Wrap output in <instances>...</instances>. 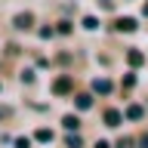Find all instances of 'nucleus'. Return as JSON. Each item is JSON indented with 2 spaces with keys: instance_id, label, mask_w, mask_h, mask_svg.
Returning <instances> with one entry per match:
<instances>
[{
  "instance_id": "nucleus-1",
  "label": "nucleus",
  "mask_w": 148,
  "mask_h": 148,
  "mask_svg": "<svg viewBox=\"0 0 148 148\" xmlns=\"http://www.w3.org/2000/svg\"><path fill=\"white\" fill-rule=\"evenodd\" d=\"M71 86H74V80L68 77V74H62V77L53 83V92H56V96H68V92H71Z\"/></svg>"
},
{
  "instance_id": "nucleus-2",
  "label": "nucleus",
  "mask_w": 148,
  "mask_h": 148,
  "mask_svg": "<svg viewBox=\"0 0 148 148\" xmlns=\"http://www.w3.org/2000/svg\"><path fill=\"white\" fill-rule=\"evenodd\" d=\"M31 22H34V16H31V12H18V16L12 18V28L25 31V28H31Z\"/></svg>"
},
{
  "instance_id": "nucleus-3",
  "label": "nucleus",
  "mask_w": 148,
  "mask_h": 148,
  "mask_svg": "<svg viewBox=\"0 0 148 148\" xmlns=\"http://www.w3.org/2000/svg\"><path fill=\"white\" fill-rule=\"evenodd\" d=\"M120 120H123V114H120V111H114V108L105 111V127H120Z\"/></svg>"
},
{
  "instance_id": "nucleus-4",
  "label": "nucleus",
  "mask_w": 148,
  "mask_h": 148,
  "mask_svg": "<svg viewBox=\"0 0 148 148\" xmlns=\"http://www.w3.org/2000/svg\"><path fill=\"white\" fill-rule=\"evenodd\" d=\"M92 90L102 92V96H108V92H111V80H105V77H96V80H92Z\"/></svg>"
},
{
  "instance_id": "nucleus-5",
  "label": "nucleus",
  "mask_w": 148,
  "mask_h": 148,
  "mask_svg": "<svg viewBox=\"0 0 148 148\" xmlns=\"http://www.w3.org/2000/svg\"><path fill=\"white\" fill-rule=\"evenodd\" d=\"M114 28H117V31H136V18H117V22H114Z\"/></svg>"
},
{
  "instance_id": "nucleus-6",
  "label": "nucleus",
  "mask_w": 148,
  "mask_h": 148,
  "mask_svg": "<svg viewBox=\"0 0 148 148\" xmlns=\"http://www.w3.org/2000/svg\"><path fill=\"white\" fill-rule=\"evenodd\" d=\"M127 62L133 65V68H139V65L145 62V53H139V49H130V53H127Z\"/></svg>"
},
{
  "instance_id": "nucleus-7",
  "label": "nucleus",
  "mask_w": 148,
  "mask_h": 148,
  "mask_svg": "<svg viewBox=\"0 0 148 148\" xmlns=\"http://www.w3.org/2000/svg\"><path fill=\"white\" fill-rule=\"evenodd\" d=\"M62 127L68 130V133H71V130H74V133H77V127H80V120L74 117V114H65V117H62Z\"/></svg>"
},
{
  "instance_id": "nucleus-8",
  "label": "nucleus",
  "mask_w": 148,
  "mask_h": 148,
  "mask_svg": "<svg viewBox=\"0 0 148 148\" xmlns=\"http://www.w3.org/2000/svg\"><path fill=\"white\" fill-rule=\"evenodd\" d=\"M77 108H80V111L92 108V96H90V92H83V96H77Z\"/></svg>"
},
{
  "instance_id": "nucleus-9",
  "label": "nucleus",
  "mask_w": 148,
  "mask_h": 148,
  "mask_svg": "<svg viewBox=\"0 0 148 148\" xmlns=\"http://www.w3.org/2000/svg\"><path fill=\"white\" fill-rule=\"evenodd\" d=\"M142 114H145V111H142V105H130V108H127V117H130V120H139Z\"/></svg>"
},
{
  "instance_id": "nucleus-10",
  "label": "nucleus",
  "mask_w": 148,
  "mask_h": 148,
  "mask_svg": "<svg viewBox=\"0 0 148 148\" xmlns=\"http://www.w3.org/2000/svg\"><path fill=\"white\" fill-rule=\"evenodd\" d=\"M65 145H68V148H83V139L74 133V136H68V139H65Z\"/></svg>"
},
{
  "instance_id": "nucleus-11",
  "label": "nucleus",
  "mask_w": 148,
  "mask_h": 148,
  "mask_svg": "<svg viewBox=\"0 0 148 148\" xmlns=\"http://www.w3.org/2000/svg\"><path fill=\"white\" fill-rule=\"evenodd\" d=\"M34 139H37V142H53V133H49V130H37Z\"/></svg>"
},
{
  "instance_id": "nucleus-12",
  "label": "nucleus",
  "mask_w": 148,
  "mask_h": 148,
  "mask_svg": "<svg viewBox=\"0 0 148 148\" xmlns=\"http://www.w3.org/2000/svg\"><path fill=\"white\" fill-rule=\"evenodd\" d=\"M83 28H90V31H96V28H99V22H96L92 16H86V18H83Z\"/></svg>"
},
{
  "instance_id": "nucleus-13",
  "label": "nucleus",
  "mask_w": 148,
  "mask_h": 148,
  "mask_svg": "<svg viewBox=\"0 0 148 148\" xmlns=\"http://www.w3.org/2000/svg\"><path fill=\"white\" fill-rule=\"evenodd\" d=\"M16 148H31V139H28V136H22V139H16Z\"/></svg>"
},
{
  "instance_id": "nucleus-14",
  "label": "nucleus",
  "mask_w": 148,
  "mask_h": 148,
  "mask_svg": "<svg viewBox=\"0 0 148 148\" xmlns=\"http://www.w3.org/2000/svg\"><path fill=\"white\" fill-rule=\"evenodd\" d=\"M117 148H136V142H133V139H120Z\"/></svg>"
},
{
  "instance_id": "nucleus-15",
  "label": "nucleus",
  "mask_w": 148,
  "mask_h": 148,
  "mask_svg": "<svg viewBox=\"0 0 148 148\" xmlns=\"http://www.w3.org/2000/svg\"><path fill=\"white\" fill-rule=\"evenodd\" d=\"M59 34H71V25L68 22H59Z\"/></svg>"
},
{
  "instance_id": "nucleus-16",
  "label": "nucleus",
  "mask_w": 148,
  "mask_h": 148,
  "mask_svg": "<svg viewBox=\"0 0 148 148\" xmlns=\"http://www.w3.org/2000/svg\"><path fill=\"white\" fill-rule=\"evenodd\" d=\"M34 80V71H22V83H31Z\"/></svg>"
},
{
  "instance_id": "nucleus-17",
  "label": "nucleus",
  "mask_w": 148,
  "mask_h": 148,
  "mask_svg": "<svg viewBox=\"0 0 148 148\" xmlns=\"http://www.w3.org/2000/svg\"><path fill=\"white\" fill-rule=\"evenodd\" d=\"M139 148H148V133H145L142 139H139Z\"/></svg>"
},
{
  "instance_id": "nucleus-18",
  "label": "nucleus",
  "mask_w": 148,
  "mask_h": 148,
  "mask_svg": "<svg viewBox=\"0 0 148 148\" xmlns=\"http://www.w3.org/2000/svg\"><path fill=\"white\" fill-rule=\"evenodd\" d=\"M96 148H108V142H96Z\"/></svg>"
},
{
  "instance_id": "nucleus-19",
  "label": "nucleus",
  "mask_w": 148,
  "mask_h": 148,
  "mask_svg": "<svg viewBox=\"0 0 148 148\" xmlns=\"http://www.w3.org/2000/svg\"><path fill=\"white\" fill-rule=\"evenodd\" d=\"M142 12H145V16H148V3H145V9H142Z\"/></svg>"
},
{
  "instance_id": "nucleus-20",
  "label": "nucleus",
  "mask_w": 148,
  "mask_h": 148,
  "mask_svg": "<svg viewBox=\"0 0 148 148\" xmlns=\"http://www.w3.org/2000/svg\"><path fill=\"white\" fill-rule=\"evenodd\" d=\"M105 3H111V0H105Z\"/></svg>"
}]
</instances>
